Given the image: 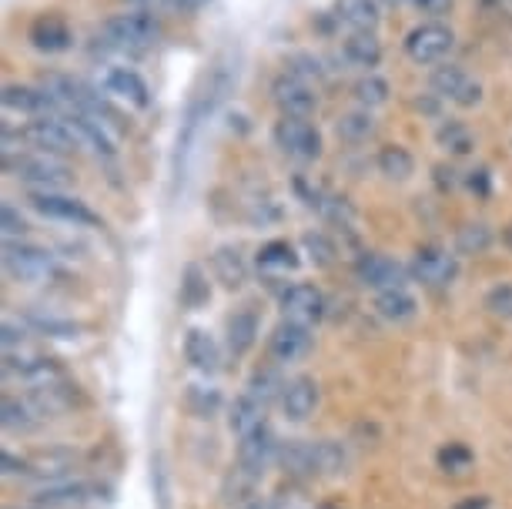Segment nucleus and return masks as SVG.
Returning a JSON list of instances; mask_svg holds the SVG:
<instances>
[{
	"label": "nucleus",
	"instance_id": "34",
	"mask_svg": "<svg viewBox=\"0 0 512 509\" xmlns=\"http://www.w3.org/2000/svg\"><path fill=\"white\" fill-rule=\"evenodd\" d=\"M335 134L342 138L345 144H362V141H369L372 134H375V118H372V111H349V114H342V118L335 121Z\"/></svg>",
	"mask_w": 512,
	"mask_h": 509
},
{
	"label": "nucleus",
	"instance_id": "21",
	"mask_svg": "<svg viewBox=\"0 0 512 509\" xmlns=\"http://www.w3.org/2000/svg\"><path fill=\"white\" fill-rule=\"evenodd\" d=\"M185 359H188L191 369L205 372V376H211V372L221 369V349L205 329H191L185 335Z\"/></svg>",
	"mask_w": 512,
	"mask_h": 509
},
{
	"label": "nucleus",
	"instance_id": "2",
	"mask_svg": "<svg viewBox=\"0 0 512 509\" xmlns=\"http://www.w3.org/2000/svg\"><path fill=\"white\" fill-rule=\"evenodd\" d=\"M161 37V24L151 11H131V14H118L111 21H104L94 34L101 51L111 54H141L148 47L158 44Z\"/></svg>",
	"mask_w": 512,
	"mask_h": 509
},
{
	"label": "nucleus",
	"instance_id": "23",
	"mask_svg": "<svg viewBox=\"0 0 512 509\" xmlns=\"http://www.w3.org/2000/svg\"><path fill=\"white\" fill-rule=\"evenodd\" d=\"M345 61L355 67H365L372 74V67H379L382 61V41L375 37V31H352L342 44Z\"/></svg>",
	"mask_w": 512,
	"mask_h": 509
},
{
	"label": "nucleus",
	"instance_id": "50",
	"mask_svg": "<svg viewBox=\"0 0 512 509\" xmlns=\"http://www.w3.org/2000/svg\"><path fill=\"white\" fill-rule=\"evenodd\" d=\"M0 466H4L7 476H17V473L27 476V459H17V456L7 453V449H4V456H0Z\"/></svg>",
	"mask_w": 512,
	"mask_h": 509
},
{
	"label": "nucleus",
	"instance_id": "18",
	"mask_svg": "<svg viewBox=\"0 0 512 509\" xmlns=\"http://www.w3.org/2000/svg\"><path fill=\"white\" fill-rule=\"evenodd\" d=\"M104 91L121 101H128L131 108H148L151 104L148 84H144L141 74L131 71V67H111V71L104 74Z\"/></svg>",
	"mask_w": 512,
	"mask_h": 509
},
{
	"label": "nucleus",
	"instance_id": "9",
	"mask_svg": "<svg viewBox=\"0 0 512 509\" xmlns=\"http://www.w3.org/2000/svg\"><path fill=\"white\" fill-rule=\"evenodd\" d=\"M409 272L415 282H422L429 288H449L459 275V258L449 255L446 248H439V245H425L415 252Z\"/></svg>",
	"mask_w": 512,
	"mask_h": 509
},
{
	"label": "nucleus",
	"instance_id": "39",
	"mask_svg": "<svg viewBox=\"0 0 512 509\" xmlns=\"http://www.w3.org/2000/svg\"><path fill=\"white\" fill-rule=\"evenodd\" d=\"M436 141L442 151H449V155H456V158L472 151V131L462 121H442L436 131Z\"/></svg>",
	"mask_w": 512,
	"mask_h": 509
},
{
	"label": "nucleus",
	"instance_id": "28",
	"mask_svg": "<svg viewBox=\"0 0 512 509\" xmlns=\"http://www.w3.org/2000/svg\"><path fill=\"white\" fill-rule=\"evenodd\" d=\"M74 469V453L71 449H44L27 459V476L37 479H61Z\"/></svg>",
	"mask_w": 512,
	"mask_h": 509
},
{
	"label": "nucleus",
	"instance_id": "38",
	"mask_svg": "<svg viewBox=\"0 0 512 509\" xmlns=\"http://www.w3.org/2000/svg\"><path fill=\"white\" fill-rule=\"evenodd\" d=\"M258 268H265V272H295L298 255L288 242H268L258 252Z\"/></svg>",
	"mask_w": 512,
	"mask_h": 509
},
{
	"label": "nucleus",
	"instance_id": "29",
	"mask_svg": "<svg viewBox=\"0 0 512 509\" xmlns=\"http://www.w3.org/2000/svg\"><path fill=\"white\" fill-rule=\"evenodd\" d=\"M315 449V476H342L349 469V449H345L338 439H318L312 443Z\"/></svg>",
	"mask_w": 512,
	"mask_h": 509
},
{
	"label": "nucleus",
	"instance_id": "3",
	"mask_svg": "<svg viewBox=\"0 0 512 509\" xmlns=\"http://www.w3.org/2000/svg\"><path fill=\"white\" fill-rule=\"evenodd\" d=\"M4 171L24 185H31V191H61L64 185H71V168L61 165L54 155H24V151H11L4 155Z\"/></svg>",
	"mask_w": 512,
	"mask_h": 509
},
{
	"label": "nucleus",
	"instance_id": "42",
	"mask_svg": "<svg viewBox=\"0 0 512 509\" xmlns=\"http://www.w3.org/2000/svg\"><path fill=\"white\" fill-rule=\"evenodd\" d=\"M302 248H305V255H308V262H312L315 268H328V265L335 262V255H338L335 242L325 232H305L302 235Z\"/></svg>",
	"mask_w": 512,
	"mask_h": 509
},
{
	"label": "nucleus",
	"instance_id": "5",
	"mask_svg": "<svg viewBox=\"0 0 512 509\" xmlns=\"http://www.w3.org/2000/svg\"><path fill=\"white\" fill-rule=\"evenodd\" d=\"M27 205H31L37 215L51 218V222H64L74 228H101L104 225L98 211H91L81 198L64 195V191H31V195H27Z\"/></svg>",
	"mask_w": 512,
	"mask_h": 509
},
{
	"label": "nucleus",
	"instance_id": "41",
	"mask_svg": "<svg viewBox=\"0 0 512 509\" xmlns=\"http://www.w3.org/2000/svg\"><path fill=\"white\" fill-rule=\"evenodd\" d=\"M255 486H258V479L251 473H245L241 466H235L225 479V499L231 506H245L255 499Z\"/></svg>",
	"mask_w": 512,
	"mask_h": 509
},
{
	"label": "nucleus",
	"instance_id": "6",
	"mask_svg": "<svg viewBox=\"0 0 512 509\" xmlns=\"http://www.w3.org/2000/svg\"><path fill=\"white\" fill-rule=\"evenodd\" d=\"M24 141L34 144L37 151L54 158H67L81 148V138L71 128V121L61 118V114H44V118H34L24 124Z\"/></svg>",
	"mask_w": 512,
	"mask_h": 509
},
{
	"label": "nucleus",
	"instance_id": "15",
	"mask_svg": "<svg viewBox=\"0 0 512 509\" xmlns=\"http://www.w3.org/2000/svg\"><path fill=\"white\" fill-rule=\"evenodd\" d=\"M282 315L292 322H302V325H312L325 315V295L318 285H308V282H298V285H288L282 292Z\"/></svg>",
	"mask_w": 512,
	"mask_h": 509
},
{
	"label": "nucleus",
	"instance_id": "45",
	"mask_svg": "<svg viewBox=\"0 0 512 509\" xmlns=\"http://www.w3.org/2000/svg\"><path fill=\"white\" fill-rule=\"evenodd\" d=\"M489 309V315H496V319H506L512 322V285L502 282V285H492L486 292V302H482Z\"/></svg>",
	"mask_w": 512,
	"mask_h": 509
},
{
	"label": "nucleus",
	"instance_id": "49",
	"mask_svg": "<svg viewBox=\"0 0 512 509\" xmlns=\"http://www.w3.org/2000/svg\"><path fill=\"white\" fill-rule=\"evenodd\" d=\"M466 185H469L472 191H476V195L486 198V195H489V188H492V178H489V171H486V168H476V171H469Z\"/></svg>",
	"mask_w": 512,
	"mask_h": 509
},
{
	"label": "nucleus",
	"instance_id": "52",
	"mask_svg": "<svg viewBox=\"0 0 512 509\" xmlns=\"http://www.w3.org/2000/svg\"><path fill=\"white\" fill-rule=\"evenodd\" d=\"M241 509H278V506H275V499H268V496H255V499H251V503H245Z\"/></svg>",
	"mask_w": 512,
	"mask_h": 509
},
{
	"label": "nucleus",
	"instance_id": "10",
	"mask_svg": "<svg viewBox=\"0 0 512 509\" xmlns=\"http://www.w3.org/2000/svg\"><path fill=\"white\" fill-rule=\"evenodd\" d=\"M429 84H432V91H436V98L459 104V108H476V104L482 101V84L476 78H469L459 64L436 67Z\"/></svg>",
	"mask_w": 512,
	"mask_h": 509
},
{
	"label": "nucleus",
	"instance_id": "13",
	"mask_svg": "<svg viewBox=\"0 0 512 509\" xmlns=\"http://www.w3.org/2000/svg\"><path fill=\"white\" fill-rule=\"evenodd\" d=\"M405 268L395 262L389 255H379V252H365L359 255L355 262V278L372 288V292H389V288H405Z\"/></svg>",
	"mask_w": 512,
	"mask_h": 509
},
{
	"label": "nucleus",
	"instance_id": "53",
	"mask_svg": "<svg viewBox=\"0 0 512 509\" xmlns=\"http://www.w3.org/2000/svg\"><path fill=\"white\" fill-rule=\"evenodd\" d=\"M385 4H402V0H385Z\"/></svg>",
	"mask_w": 512,
	"mask_h": 509
},
{
	"label": "nucleus",
	"instance_id": "47",
	"mask_svg": "<svg viewBox=\"0 0 512 509\" xmlns=\"http://www.w3.org/2000/svg\"><path fill=\"white\" fill-rule=\"evenodd\" d=\"M151 483H154V496H158L161 509H171V486H168V469H164V459L158 456L151 463Z\"/></svg>",
	"mask_w": 512,
	"mask_h": 509
},
{
	"label": "nucleus",
	"instance_id": "46",
	"mask_svg": "<svg viewBox=\"0 0 512 509\" xmlns=\"http://www.w3.org/2000/svg\"><path fill=\"white\" fill-rule=\"evenodd\" d=\"M0 228H4L7 242H14V238H21V235L27 232L24 215L11 205V201H4V208H0Z\"/></svg>",
	"mask_w": 512,
	"mask_h": 509
},
{
	"label": "nucleus",
	"instance_id": "27",
	"mask_svg": "<svg viewBox=\"0 0 512 509\" xmlns=\"http://www.w3.org/2000/svg\"><path fill=\"white\" fill-rule=\"evenodd\" d=\"M228 426L231 432L241 439V436H248L251 429H258V426H265V406L258 402L255 396H238L235 402H231V409H228Z\"/></svg>",
	"mask_w": 512,
	"mask_h": 509
},
{
	"label": "nucleus",
	"instance_id": "22",
	"mask_svg": "<svg viewBox=\"0 0 512 509\" xmlns=\"http://www.w3.org/2000/svg\"><path fill=\"white\" fill-rule=\"evenodd\" d=\"M375 312H379L385 322L405 325L419 315V302H415V295L405 292V288H389V292L375 295Z\"/></svg>",
	"mask_w": 512,
	"mask_h": 509
},
{
	"label": "nucleus",
	"instance_id": "24",
	"mask_svg": "<svg viewBox=\"0 0 512 509\" xmlns=\"http://www.w3.org/2000/svg\"><path fill=\"white\" fill-rule=\"evenodd\" d=\"M211 268H215V278L225 288H241L248 282V262H245V255L238 252V248H231V245H221L215 248V255H211Z\"/></svg>",
	"mask_w": 512,
	"mask_h": 509
},
{
	"label": "nucleus",
	"instance_id": "40",
	"mask_svg": "<svg viewBox=\"0 0 512 509\" xmlns=\"http://www.w3.org/2000/svg\"><path fill=\"white\" fill-rule=\"evenodd\" d=\"M355 101H359V108L372 111V108H382L385 101H389V84H385L379 74H365L362 81H355Z\"/></svg>",
	"mask_w": 512,
	"mask_h": 509
},
{
	"label": "nucleus",
	"instance_id": "14",
	"mask_svg": "<svg viewBox=\"0 0 512 509\" xmlns=\"http://www.w3.org/2000/svg\"><path fill=\"white\" fill-rule=\"evenodd\" d=\"M312 342H315V335L308 325L302 322H292V319H285V322H278L275 325V332L268 335V355H272L275 362H298V359H305L308 352H312Z\"/></svg>",
	"mask_w": 512,
	"mask_h": 509
},
{
	"label": "nucleus",
	"instance_id": "19",
	"mask_svg": "<svg viewBox=\"0 0 512 509\" xmlns=\"http://www.w3.org/2000/svg\"><path fill=\"white\" fill-rule=\"evenodd\" d=\"M318 409V386L315 379L308 376H298L285 386V396H282V416L288 422H305L312 419Z\"/></svg>",
	"mask_w": 512,
	"mask_h": 509
},
{
	"label": "nucleus",
	"instance_id": "25",
	"mask_svg": "<svg viewBox=\"0 0 512 509\" xmlns=\"http://www.w3.org/2000/svg\"><path fill=\"white\" fill-rule=\"evenodd\" d=\"M91 486L84 483H57V486H47L41 493L34 496V506L37 509H81L88 503Z\"/></svg>",
	"mask_w": 512,
	"mask_h": 509
},
{
	"label": "nucleus",
	"instance_id": "35",
	"mask_svg": "<svg viewBox=\"0 0 512 509\" xmlns=\"http://www.w3.org/2000/svg\"><path fill=\"white\" fill-rule=\"evenodd\" d=\"M258 339V319L255 312H235L228 319V349L235 355H245Z\"/></svg>",
	"mask_w": 512,
	"mask_h": 509
},
{
	"label": "nucleus",
	"instance_id": "26",
	"mask_svg": "<svg viewBox=\"0 0 512 509\" xmlns=\"http://www.w3.org/2000/svg\"><path fill=\"white\" fill-rule=\"evenodd\" d=\"M278 466H282L288 476H298V479L315 476L312 443H302V439H288V443H282L278 446Z\"/></svg>",
	"mask_w": 512,
	"mask_h": 509
},
{
	"label": "nucleus",
	"instance_id": "16",
	"mask_svg": "<svg viewBox=\"0 0 512 509\" xmlns=\"http://www.w3.org/2000/svg\"><path fill=\"white\" fill-rule=\"evenodd\" d=\"M31 47L41 54H64L67 47L74 44V34L71 27H67V21L61 14H41L37 21L31 24Z\"/></svg>",
	"mask_w": 512,
	"mask_h": 509
},
{
	"label": "nucleus",
	"instance_id": "43",
	"mask_svg": "<svg viewBox=\"0 0 512 509\" xmlns=\"http://www.w3.org/2000/svg\"><path fill=\"white\" fill-rule=\"evenodd\" d=\"M439 469H446V473H466V469H472V463H476V456H472L469 446L462 443H449L439 449Z\"/></svg>",
	"mask_w": 512,
	"mask_h": 509
},
{
	"label": "nucleus",
	"instance_id": "7",
	"mask_svg": "<svg viewBox=\"0 0 512 509\" xmlns=\"http://www.w3.org/2000/svg\"><path fill=\"white\" fill-rule=\"evenodd\" d=\"M272 138L275 148L295 161H315L322 155V134H318V128L308 118H288V114H282L272 128Z\"/></svg>",
	"mask_w": 512,
	"mask_h": 509
},
{
	"label": "nucleus",
	"instance_id": "51",
	"mask_svg": "<svg viewBox=\"0 0 512 509\" xmlns=\"http://www.w3.org/2000/svg\"><path fill=\"white\" fill-rule=\"evenodd\" d=\"M452 509H489V496H466V499H459Z\"/></svg>",
	"mask_w": 512,
	"mask_h": 509
},
{
	"label": "nucleus",
	"instance_id": "37",
	"mask_svg": "<svg viewBox=\"0 0 512 509\" xmlns=\"http://www.w3.org/2000/svg\"><path fill=\"white\" fill-rule=\"evenodd\" d=\"M489 245H492V228L486 222H469L456 232L459 255H486Z\"/></svg>",
	"mask_w": 512,
	"mask_h": 509
},
{
	"label": "nucleus",
	"instance_id": "32",
	"mask_svg": "<svg viewBox=\"0 0 512 509\" xmlns=\"http://www.w3.org/2000/svg\"><path fill=\"white\" fill-rule=\"evenodd\" d=\"M0 422H4L7 432H31L37 422H41V412H37L31 402H21V399H4L0 402Z\"/></svg>",
	"mask_w": 512,
	"mask_h": 509
},
{
	"label": "nucleus",
	"instance_id": "48",
	"mask_svg": "<svg viewBox=\"0 0 512 509\" xmlns=\"http://www.w3.org/2000/svg\"><path fill=\"white\" fill-rule=\"evenodd\" d=\"M412 7L429 17H442L452 11V0H412Z\"/></svg>",
	"mask_w": 512,
	"mask_h": 509
},
{
	"label": "nucleus",
	"instance_id": "12",
	"mask_svg": "<svg viewBox=\"0 0 512 509\" xmlns=\"http://www.w3.org/2000/svg\"><path fill=\"white\" fill-rule=\"evenodd\" d=\"M278 446L282 443L272 436V429L268 426L251 429L248 436H241V443H238V466L255 479H262L265 469L272 463H278Z\"/></svg>",
	"mask_w": 512,
	"mask_h": 509
},
{
	"label": "nucleus",
	"instance_id": "17",
	"mask_svg": "<svg viewBox=\"0 0 512 509\" xmlns=\"http://www.w3.org/2000/svg\"><path fill=\"white\" fill-rule=\"evenodd\" d=\"M7 111L14 114H27V118H44V114H57L51 94L44 88H27V84H4V94H0Z\"/></svg>",
	"mask_w": 512,
	"mask_h": 509
},
{
	"label": "nucleus",
	"instance_id": "30",
	"mask_svg": "<svg viewBox=\"0 0 512 509\" xmlns=\"http://www.w3.org/2000/svg\"><path fill=\"white\" fill-rule=\"evenodd\" d=\"M27 325L37 329L41 335H51V339H77L81 335V325L67 315H54V312H44V309H31L24 315Z\"/></svg>",
	"mask_w": 512,
	"mask_h": 509
},
{
	"label": "nucleus",
	"instance_id": "20",
	"mask_svg": "<svg viewBox=\"0 0 512 509\" xmlns=\"http://www.w3.org/2000/svg\"><path fill=\"white\" fill-rule=\"evenodd\" d=\"M332 14H335V21L345 24L349 31H375L382 21L379 0H335Z\"/></svg>",
	"mask_w": 512,
	"mask_h": 509
},
{
	"label": "nucleus",
	"instance_id": "44",
	"mask_svg": "<svg viewBox=\"0 0 512 509\" xmlns=\"http://www.w3.org/2000/svg\"><path fill=\"white\" fill-rule=\"evenodd\" d=\"M185 402H188V409L195 412L198 419H211V416H215V409L221 406V396H218L215 389L191 386V389H188V396H185Z\"/></svg>",
	"mask_w": 512,
	"mask_h": 509
},
{
	"label": "nucleus",
	"instance_id": "54",
	"mask_svg": "<svg viewBox=\"0 0 512 509\" xmlns=\"http://www.w3.org/2000/svg\"><path fill=\"white\" fill-rule=\"evenodd\" d=\"M7 509H17V506H7ZM34 509H37V506H34Z\"/></svg>",
	"mask_w": 512,
	"mask_h": 509
},
{
	"label": "nucleus",
	"instance_id": "1",
	"mask_svg": "<svg viewBox=\"0 0 512 509\" xmlns=\"http://www.w3.org/2000/svg\"><path fill=\"white\" fill-rule=\"evenodd\" d=\"M238 78H241V54L238 51H221L215 57V64L208 67L201 88L191 94L185 121H181V131H178V141H175V158H171L175 191L185 185V178H188V161H191V151H195V144H198L201 128H205V121L228 101V94L238 88Z\"/></svg>",
	"mask_w": 512,
	"mask_h": 509
},
{
	"label": "nucleus",
	"instance_id": "33",
	"mask_svg": "<svg viewBox=\"0 0 512 509\" xmlns=\"http://www.w3.org/2000/svg\"><path fill=\"white\" fill-rule=\"evenodd\" d=\"M379 171L389 181H399L402 185V181H409L415 175V158L402 148V144H385L379 151Z\"/></svg>",
	"mask_w": 512,
	"mask_h": 509
},
{
	"label": "nucleus",
	"instance_id": "4",
	"mask_svg": "<svg viewBox=\"0 0 512 509\" xmlns=\"http://www.w3.org/2000/svg\"><path fill=\"white\" fill-rule=\"evenodd\" d=\"M4 268L14 282L47 285L57 275V258L41 245H31V242L14 238V242H4Z\"/></svg>",
	"mask_w": 512,
	"mask_h": 509
},
{
	"label": "nucleus",
	"instance_id": "31",
	"mask_svg": "<svg viewBox=\"0 0 512 509\" xmlns=\"http://www.w3.org/2000/svg\"><path fill=\"white\" fill-rule=\"evenodd\" d=\"M285 376L278 372L275 366H265V369H255V376L248 379V396H255L262 406H268V402H282L285 396Z\"/></svg>",
	"mask_w": 512,
	"mask_h": 509
},
{
	"label": "nucleus",
	"instance_id": "36",
	"mask_svg": "<svg viewBox=\"0 0 512 509\" xmlns=\"http://www.w3.org/2000/svg\"><path fill=\"white\" fill-rule=\"evenodd\" d=\"M211 299V288H208V275L201 272L198 265H188L181 272V305L185 309H201Z\"/></svg>",
	"mask_w": 512,
	"mask_h": 509
},
{
	"label": "nucleus",
	"instance_id": "11",
	"mask_svg": "<svg viewBox=\"0 0 512 509\" xmlns=\"http://www.w3.org/2000/svg\"><path fill=\"white\" fill-rule=\"evenodd\" d=\"M272 101L278 104V111L288 114V118H312L318 108V94L305 78L285 71L282 78H275L272 84Z\"/></svg>",
	"mask_w": 512,
	"mask_h": 509
},
{
	"label": "nucleus",
	"instance_id": "8",
	"mask_svg": "<svg viewBox=\"0 0 512 509\" xmlns=\"http://www.w3.org/2000/svg\"><path fill=\"white\" fill-rule=\"evenodd\" d=\"M452 47H456V34L439 21L412 27L409 37H405V54H409L415 64H425V67L446 61Z\"/></svg>",
	"mask_w": 512,
	"mask_h": 509
}]
</instances>
